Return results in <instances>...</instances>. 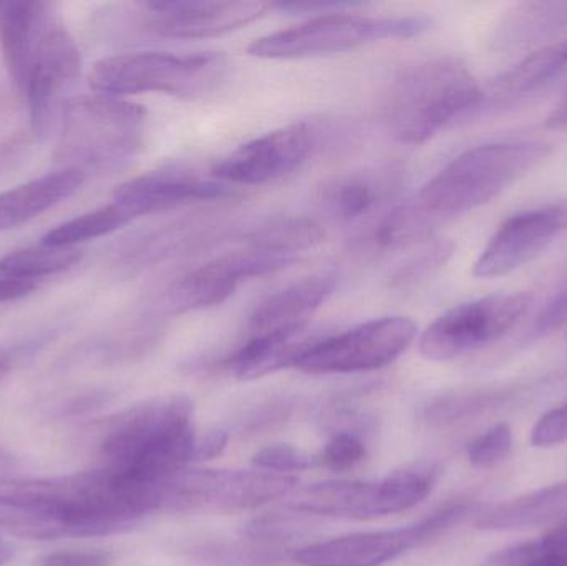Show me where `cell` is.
<instances>
[{
    "label": "cell",
    "instance_id": "cell-1",
    "mask_svg": "<svg viewBox=\"0 0 567 566\" xmlns=\"http://www.w3.org/2000/svg\"><path fill=\"white\" fill-rule=\"evenodd\" d=\"M549 155L551 146L543 142L488 143L466 150L412 198L385 213L370 241L375 248L395 249L429 239L440 223L498 198Z\"/></svg>",
    "mask_w": 567,
    "mask_h": 566
},
{
    "label": "cell",
    "instance_id": "cell-2",
    "mask_svg": "<svg viewBox=\"0 0 567 566\" xmlns=\"http://www.w3.org/2000/svg\"><path fill=\"white\" fill-rule=\"evenodd\" d=\"M486 90L465 62L439 55L410 63L386 90L383 119L393 138L422 145L485 106Z\"/></svg>",
    "mask_w": 567,
    "mask_h": 566
},
{
    "label": "cell",
    "instance_id": "cell-3",
    "mask_svg": "<svg viewBox=\"0 0 567 566\" xmlns=\"http://www.w3.org/2000/svg\"><path fill=\"white\" fill-rule=\"evenodd\" d=\"M196 439L189 398L153 399L116 419L100 449V467L159 485L195 462Z\"/></svg>",
    "mask_w": 567,
    "mask_h": 566
},
{
    "label": "cell",
    "instance_id": "cell-4",
    "mask_svg": "<svg viewBox=\"0 0 567 566\" xmlns=\"http://www.w3.org/2000/svg\"><path fill=\"white\" fill-rule=\"evenodd\" d=\"M60 116L56 158L85 175L122 166L145 142V109L116 96H79L65 103Z\"/></svg>",
    "mask_w": 567,
    "mask_h": 566
},
{
    "label": "cell",
    "instance_id": "cell-5",
    "mask_svg": "<svg viewBox=\"0 0 567 566\" xmlns=\"http://www.w3.org/2000/svg\"><path fill=\"white\" fill-rule=\"evenodd\" d=\"M229 62L223 53L136 52L109 56L93 65L90 86L99 95H165L196 99L215 92L228 79Z\"/></svg>",
    "mask_w": 567,
    "mask_h": 566
},
{
    "label": "cell",
    "instance_id": "cell-6",
    "mask_svg": "<svg viewBox=\"0 0 567 566\" xmlns=\"http://www.w3.org/2000/svg\"><path fill=\"white\" fill-rule=\"evenodd\" d=\"M430 25L432 20L422 16L370 17L340 10L259 37L248 47V53L266 60L332 55L386 39H410L426 32Z\"/></svg>",
    "mask_w": 567,
    "mask_h": 566
},
{
    "label": "cell",
    "instance_id": "cell-7",
    "mask_svg": "<svg viewBox=\"0 0 567 566\" xmlns=\"http://www.w3.org/2000/svg\"><path fill=\"white\" fill-rule=\"evenodd\" d=\"M439 481L430 462L405 465L380 481H327L300 488L287 507L300 514L372 521L402 514L425 501Z\"/></svg>",
    "mask_w": 567,
    "mask_h": 566
},
{
    "label": "cell",
    "instance_id": "cell-8",
    "mask_svg": "<svg viewBox=\"0 0 567 566\" xmlns=\"http://www.w3.org/2000/svg\"><path fill=\"white\" fill-rule=\"evenodd\" d=\"M296 475L258 471L185 469L163 485V511H255L296 491Z\"/></svg>",
    "mask_w": 567,
    "mask_h": 566
},
{
    "label": "cell",
    "instance_id": "cell-9",
    "mask_svg": "<svg viewBox=\"0 0 567 566\" xmlns=\"http://www.w3.org/2000/svg\"><path fill=\"white\" fill-rule=\"evenodd\" d=\"M82 72V53L53 6L43 13L16 83L25 96L30 123L37 135H47L62 115L63 93Z\"/></svg>",
    "mask_w": 567,
    "mask_h": 566
},
{
    "label": "cell",
    "instance_id": "cell-10",
    "mask_svg": "<svg viewBox=\"0 0 567 566\" xmlns=\"http://www.w3.org/2000/svg\"><path fill=\"white\" fill-rule=\"evenodd\" d=\"M482 512L478 504H455L435 512L422 522L392 531L346 535L307 545L293 555L302 566H383L406 552L442 537Z\"/></svg>",
    "mask_w": 567,
    "mask_h": 566
},
{
    "label": "cell",
    "instance_id": "cell-11",
    "mask_svg": "<svg viewBox=\"0 0 567 566\" xmlns=\"http://www.w3.org/2000/svg\"><path fill=\"white\" fill-rule=\"evenodd\" d=\"M415 322L405 316H385L339 335L319 338L293 368L306 374H355L395 362L415 341Z\"/></svg>",
    "mask_w": 567,
    "mask_h": 566
},
{
    "label": "cell",
    "instance_id": "cell-12",
    "mask_svg": "<svg viewBox=\"0 0 567 566\" xmlns=\"http://www.w3.org/2000/svg\"><path fill=\"white\" fill-rule=\"evenodd\" d=\"M533 301L528 292H502L455 306L425 329L420 354L429 361L449 362L495 344L515 328Z\"/></svg>",
    "mask_w": 567,
    "mask_h": 566
},
{
    "label": "cell",
    "instance_id": "cell-13",
    "mask_svg": "<svg viewBox=\"0 0 567 566\" xmlns=\"http://www.w3.org/2000/svg\"><path fill=\"white\" fill-rule=\"evenodd\" d=\"M292 263V256L265 245L249 233L241 248L223 253L173 282L166 292V308L175 315L215 308L228 301L249 279L271 275Z\"/></svg>",
    "mask_w": 567,
    "mask_h": 566
},
{
    "label": "cell",
    "instance_id": "cell-14",
    "mask_svg": "<svg viewBox=\"0 0 567 566\" xmlns=\"http://www.w3.org/2000/svg\"><path fill=\"white\" fill-rule=\"evenodd\" d=\"M326 130L299 122L265 133L239 146L213 166L225 185H266L299 169L322 146Z\"/></svg>",
    "mask_w": 567,
    "mask_h": 566
},
{
    "label": "cell",
    "instance_id": "cell-15",
    "mask_svg": "<svg viewBox=\"0 0 567 566\" xmlns=\"http://www.w3.org/2000/svg\"><path fill=\"white\" fill-rule=\"evenodd\" d=\"M138 29L162 39L196 40L225 35L262 19L272 9L255 0H158L140 3Z\"/></svg>",
    "mask_w": 567,
    "mask_h": 566
},
{
    "label": "cell",
    "instance_id": "cell-16",
    "mask_svg": "<svg viewBox=\"0 0 567 566\" xmlns=\"http://www.w3.org/2000/svg\"><path fill=\"white\" fill-rule=\"evenodd\" d=\"M567 231V199L516 213L502 223L473 266L480 279L509 275Z\"/></svg>",
    "mask_w": 567,
    "mask_h": 566
},
{
    "label": "cell",
    "instance_id": "cell-17",
    "mask_svg": "<svg viewBox=\"0 0 567 566\" xmlns=\"http://www.w3.org/2000/svg\"><path fill=\"white\" fill-rule=\"evenodd\" d=\"M233 195L231 186L218 179L179 168H162L122 183L113 202L132 219L172 212L195 203L216 202Z\"/></svg>",
    "mask_w": 567,
    "mask_h": 566
},
{
    "label": "cell",
    "instance_id": "cell-18",
    "mask_svg": "<svg viewBox=\"0 0 567 566\" xmlns=\"http://www.w3.org/2000/svg\"><path fill=\"white\" fill-rule=\"evenodd\" d=\"M402 166L380 165L340 173L317 189V199L337 222L353 223L389 205L403 185Z\"/></svg>",
    "mask_w": 567,
    "mask_h": 566
},
{
    "label": "cell",
    "instance_id": "cell-19",
    "mask_svg": "<svg viewBox=\"0 0 567 566\" xmlns=\"http://www.w3.org/2000/svg\"><path fill=\"white\" fill-rule=\"evenodd\" d=\"M336 288L333 272H317L284 286L256 306L248 319L246 338L307 331L310 319L329 301Z\"/></svg>",
    "mask_w": 567,
    "mask_h": 566
},
{
    "label": "cell",
    "instance_id": "cell-20",
    "mask_svg": "<svg viewBox=\"0 0 567 566\" xmlns=\"http://www.w3.org/2000/svg\"><path fill=\"white\" fill-rule=\"evenodd\" d=\"M85 173L75 168H63L0 195V231L17 228L32 222L37 216L65 202L85 183Z\"/></svg>",
    "mask_w": 567,
    "mask_h": 566
},
{
    "label": "cell",
    "instance_id": "cell-21",
    "mask_svg": "<svg viewBox=\"0 0 567 566\" xmlns=\"http://www.w3.org/2000/svg\"><path fill=\"white\" fill-rule=\"evenodd\" d=\"M309 329L296 335L246 338V341L223 361L229 374L241 381L261 379L281 369L293 368L300 356L317 341Z\"/></svg>",
    "mask_w": 567,
    "mask_h": 566
},
{
    "label": "cell",
    "instance_id": "cell-22",
    "mask_svg": "<svg viewBox=\"0 0 567 566\" xmlns=\"http://www.w3.org/2000/svg\"><path fill=\"white\" fill-rule=\"evenodd\" d=\"M567 512V482L548 485L486 508L476 515V527L486 532H515L538 527Z\"/></svg>",
    "mask_w": 567,
    "mask_h": 566
},
{
    "label": "cell",
    "instance_id": "cell-23",
    "mask_svg": "<svg viewBox=\"0 0 567 566\" xmlns=\"http://www.w3.org/2000/svg\"><path fill=\"white\" fill-rule=\"evenodd\" d=\"M215 228L216 226L208 219L198 218L163 226L123 246L118 256L120 268L133 269V271L148 268L168 256L179 255L203 239L206 241Z\"/></svg>",
    "mask_w": 567,
    "mask_h": 566
},
{
    "label": "cell",
    "instance_id": "cell-24",
    "mask_svg": "<svg viewBox=\"0 0 567 566\" xmlns=\"http://www.w3.org/2000/svg\"><path fill=\"white\" fill-rule=\"evenodd\" d=\"M566 40L539 47L493 80L492 93L498 99L523 96L545 86L566 69Z\"/></svg>",
    "mask_w": 567,
    "mask_h": 566
},
{
    "label": "cell",
    "instance_id": "cell-25",
    "mask_svg": "<svg viewBox=\"0 0 567 566\" xmlns=\"http://www.w3.org/2000/svg\"><path fill=\"white\" fill-rule=\"evenodd\" d=\"M567 32V2H529L515 7L499 27L503 47L528 45Z\"/></svg>",
    "mask_w": 567,
    "mask_h": 566
},
{
    "label": "cell",
    "instance_id": "cell-26",
    "mask_svg": "<svg viewBox=\"0 0 567 566\" xmlns=\"http://www.w3.org/2000/svg\"><path fill=\"white\" fill-rule=\"evenodd\" d=\"M82 251L76 248H59V246L40 245L17 249L0 259V269L17 276L42 282L50 276L69 271L79 265Z\"/></svg>",
    "mask_w": 567,
    "mask_h": 566
},
{
    "label": "cell",
    "instance_id": "cell-27",
    "mask_svg": "<svg viewBox=\"0 0 567 566\" xmlns=\"http://www.w3.org/2000/svg\"><path fill=\"white\" fill-rule=\"evenodd\" d=\"M132 222L133 219L125 212H122L115 203H110V205L76 216V218L50 229L40 243L59 246V248H76L80 243L102 238V236L110 235V233L116 231V229L123 228Z\"/></svg>",
    "mask_w": 567,
    "mask_h": 566
},
{
    "label": "cell",
    "instance_id": "cell-28",
    "mask_svg": "<svg viewBox=\"0 0 567 566\" xmlns=\"http://www.w3.org/2000/svg\"><path fill=\"white\" fill-rule=\"evenodd\" d=\"M505 399L503 392L473 391L436 399L425 411V421L435 428L458 424L495 408Z\"/></svg>",
    "mask_w": 567,
    "mask_h": 566
},
{
    "label": "cell",
    "instance_id": "cell-29",
    "mask_svg": "<svg viewBox=\"0 0 567 566\" xmlns=\"http://www.w3.org/2000/svg\"><path fill=\"white\" fill-rule=\"evenodd\" d=\"M506 566H567V522L539 541L512 547Z\"/></svg>",
    "mask_w": 567,
    "mask_h": 566
},
{
    "label": "cell",
    "instance_id": "cell-30",
    "mask_svg": "<svg viewBox=\"0 0 567 566\" xmlns=\"http://www.w3.org/2000/svg\"><path fill=\"white\" fill-rule=\"evenodd\" d=\"M453 255V243L439 239L430 243L422 251L406 259L402 266L395 269L390 286L395 289H410L419 286L420 282L432 278L442 266L446 265Z\"/></svg>",
    "mask_w": 567,
    "mask_h": 566
},
{
    "label": "cell",
    "instance_id": "cell-31",
    "mask_svg": "<svg viewBox=\"0 0 567 566\" xmlns=\"http://www.w3.org/2000/svg\"><path fill=\"white\" fill-rule=\"evenodd\" d=\"M512 452V428L508 422H498L468 445V461L473 469L486 471L505 462Z\"/></svg>",
    "mask_w": 567,
    "mask_h": 566
},
{
    "label": "cell",
    "instance_id": "cell-32",
    "mask_svg": "<svg viewBox=\"0 0 567 566\" xmlns=\"http://www.w3.org/2000/svg\"><path fill=\"white\" fill-rule=\"evenodd\" d=\"M367 447L359 435L350 431L336 432L317 455V464L327 471L347 472L365 459Z\"/></svg>",
    "mask_w": 567,
    "mask_h": 566
},
{
    "label": "cell",
    "instance_id": "cell-33",
    "mask_svg": "<svg viewBox=\"0 0 567 566\" xmlns=\"http://www.w3.org/2000/svg\"><path fill=\"white\" fill-rule=\"evenodd\" d=\"M252 465L258 471L272 472V474L293 475L296 472L312 467V459L292 445H268L256 452Z\"/></svg>",
    "mask_w": 567,
    "mask_h": 566
},
{
    "label": "cell",
    "instance_id": "cell-34",
    "mask_svg": "<svg viewBox=\"0 0 567 566\" xmlns=\"http://www.w3.org/2000/svg\"><path fill=\"white\" fill-rule=\"evenodd\" d=\"M567 441V402L546 412L532 432V445L538 449L555 447Z\"/></svg>",
    "mask_w": 567,
    "mask_h": 566
},
{
    "label": "cell",
    "instance_id": "cell-35",
    "mask_svg": "<svg viewBox=\"0 0 567 566\" xmlns=\"http://www.w3.org/2000/svg\"><path fill=\"white\" fill-rule=\"evenodd\" d=\"M567 326V289L556 295L551 301L546 302L545 308L533 319L532 328L528 329V339H542L551 332Z\"/></svg>",
    "mask_w": 567,
    "mask_h": 566
},
{
    "label": "cell",
    "instance_id": "cell-36",
    "mask_svg": "<svg viewBox=\"0 0 567 566\" xmlns=\"http://www.w3.org/2000/svg\"><path fill=\"white\" fill-rule=\"evenodd\" d=\"M39 566H110V558L102 552L63 550L40 558Z\"/></svg>",
    "mask_w": 567,
    "mask_h": 566
},
{
    "label": "cell",
    "instance_id": "cell-37",
    "mask_svg": "<svg viewBox=\"0 0 567 566\" xmlns=\"http://www.w3.org/2000/svg\"><path fill=\"white\" fill-rule=\"evenodd\" d=\"M39 288V281L17 278V276L9 275V272L2 271V269H0V305L19 301V299L32 295V292Z\"/></svg>",
    "mask_w": 567,
    "mask_h": 566
},
{
    "label": "cell",
    "instance_id": "cell-38",
    "mask_svg": "<svg viewBox=\"0 0 567 566\" xmlns=\"http://www.w3.org/2000/svg\"><path fill=\"white\" fill-rule=\"evenodd\" d=\"M228 445V435L223 431L206 432L198 435L195 447V462L212 461L219 457Z\"/></svg>",
    "mask_w": 567,
    "mask_h": 566
},
{
    "label": "cell",
    "instance_id": "cell-39",
    "mask_svg": "<svg viewBox=\"0 0 567 566\" xmlns=\"http://www.w3.org/2000/svg\"><path fill=\"white\" fill-rule=\"evenodd\" d=\"M20 464L6 449L0 447V484L13 485L19 482Z\"/></svg>",
    "mask_w": 567,
    "mask_h": 566
},
{
    "label": "cell",
    "instance_id": "cell-40",
    "mask_svg": "<svg viewBox=\"0 0 567 566\" xmlns=\"http://www.w3.org/2000/svg\"><path fill=\"white\" fill-rule=\"evenodd\" d=\"M13 550L9 547V545L3 544V542H0V566H3L7 564V562L12 558Z\"/></svg>",
    "mask_w": 567,
    "mask_h": 566
},
{
    "label": "cell",
    "instance_id": "cell-41",
    "mask_svg": "<svg viewBox=\"0 0 567 566\" xmlns=\"http://www.w3.org/2000/svg\"><path fill=\"white\" fill-rule=\"evenodd\" d=\"M10 366V356L7 354L6 351H0V374H2L3 371H7Z\"/></svg>",
    "mask_w": 567,
    "mask_h": 566
},
{
    "label": "cell",
    "instance_id": "cell-42",
    "mask_svg": "<svg viewBox=\"0 0 567 566\" xmlns=\"http://www.w3.org/2000/svg\"><path fill=\"white\" fill-rule=\"evenodd\" d=\"M7 3L0 2V17H2L3 10H6Z\"/></svg>",
    "mask_w": 567,
    "mask_h": 566
},
{
    "label": "cell",
    "instance_id": "cell-43",
    "mask_svg": "<svg viewBox=\"0 0 567 566\" xmlns=\"http://www.w3.org/2000/svg\"><path fill=\"white\" fill-rule=\"evenodd\" d=\"M566 59H567V40H566Z\"/></svg>",
    "mask_w": 567,
    "mask_h": 566
},
{
    "label": "cell",
    "instance_id": "cell-44",
    "mask_svg": "<svg viewBox=\"0 0 567 566\" xmlns=\"http://www.w3.org/2000/svg\"><path fill=\"white\" fill-rule=\"evenodd\" d=\"M566 341H567V339H566Z\"/></svg>",
    "mask_w": 567,
    "mask_h": 566
}]
</instances>
